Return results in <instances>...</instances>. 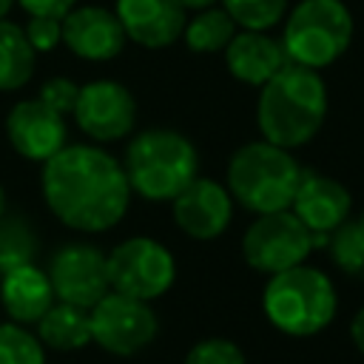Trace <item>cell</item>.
Returning a JSON list of instances; mask_svg holds the SVG:
<instances>
[{"instance_id": "cell-27", "label": "cell", "mask_w": 364, "mask_h": 364, "mask_svg": "<svg viewBox=\"0 0 364 364\" xmlns=\"http://www.w3.org/2000/svg\"><path fill=\"white\" fill-rule=\"evenodd\" d=\"M23 31H26V37H28V43H31V48L37 54H48L57 46H63V23H60V17H43V14L28 17Z\"/></svg>"}, {"instance_id": "cell-10", "label": "cell", "mask_w": 364, "mask_h": 364, "mask_svg": "<svg viewBox=\"0 0 364 364\" xmlns=\"http://www.w3.org/2000/svg\"><path fill=\"white\" fill-rule=\"evenodd\" d=\"M71 119L88 139L100 145L119 142L136 128V100L122 82L100 77L80 85Z\"/></svg>"}, {"instance_id": "cell-16", "label": "cell", "mask_w": 364, "mask_h": 364, "mask_svg": "<svg viewBox=\"0 0 364 364\" xmlns=\"http://www.w3.org/2000/svg\"><path fill=\"white\" fill-rule=\"evenodd\" d=\"M125 37L142 48H168L182 37L188 9L182 0H114Z\"/></svg>"}, {"instance_id": "cell-26", "label": "cell", "mask_w": 364, "mask_h": 364, "mask_svg": "<svg viewBox=\"0 0 364 364\" xmlns=\"http://www.w3.org/2000/svg\"><path fill=\"white\" fill-rule=\"evenodd\" d=\"M182 364H247V358L236 341L222 336H208L185 353Z\"/></svg>"}, {"instance_id": "cell-13", "label": "cell", "mask_w": 364, "mask_h": 364, "mask_svg": "<svg viewBox=\"0 0 364 364\" xmlns=\"http://www.w3.org/2000/svg\"><path fill=\"white\" fill-rule=\"evenodd\" d=\"M68 117L48 108L40 97H28L11 105L6 114V136L11 148L28 162H46L68 145Z\"/></svg>"}, {"instance_id": "cell-5", "label": "cell", "mask_w": 364, "mask_h": 364, "mask_svg": "<svg viewBox=\"0 0 364 364\" xmlns=\"http://www.w3.org/2000/svg\"><path fill=\"white\" fill-rule=\"evenodd\" d=\"M301 176V165L293 151L273 145L267 139H253L239 145L228 159L225 188L233 202L250 213L287 210Z\"/></svg>"}, {"instance_id": "cell-19", "label": "cell", "mask_w": 364, "mask_h": 364, "mask_svg": "<svg viewBox=\"0 0 364 364\" xmlns=\"http://www.w3.org/2000/svg\"><path fill=\"white\" fill-rule=\"evenodd\" d=\"M37 338L43 341L46 350H57V353H74L91 344V321H88V310L68 304V301H54L46 316L34 324Z\"/></svg>"}, {"instance_id": "cell-18", "label": "cell", "mask_w": 364, "mask_h": 364, "mask_svg": "<svg viewBox=\"0 0 364 364\" xmlns=\"http://www.w3.org/2000/svg\"><path fill=\"white\" fill-rule=\"evenodd\" d=\"M54 301H57V296H54L51 279L34 262L20 264L0 276V304L9 316V321L34 327Z\"/></svg>"}, {"instance_id": "cell-2", "label": "cell", "mask_w": 364, "mask_h": 364, "mask_svg": "<svg viewBox=\"0 0 364 364\" xmlns=\"http://www.w3.org/2000/svg\"><path fill=\"white\" fill-rule=\"evenodd\" d=\"M327 85L318 71L287 63L262 88L256 100V128L262 139L287 151L307 145L324 125Z\"/></svg>"}, {"instance_id": "cell-1", "label": "cell", "mask_w": 364, "mask_h": 364, "mask_svg": "<svg viewBox=\"0 0 364 364\" xmlns=\"http://www.w3.org/2000/svg\"><path fill=\"white\" fill-rule=\"evenodd\" d=\"M40 191L60 225L88 236L117 228L134 196L122 162L91 142L65 145L46 159Z\"/></svg>"}, {"instance_id": "cell-14", "label": "cell", "mask_w": 364, "mask_h": 364, "mask_svg": "<svg viewBox=\"0 0 364 364\" xmlns=\"http://www.w3.org/2000/svg\"><path fill=\"white\" fill-rule=\"evenodd\" d=\"M63 46L85 63H108L125 48V28L114 9L85 3L74 6L63 20Z\"/></svg>"}, {"instance_id": "cell-6", "label": "cell", "mask_w": 364, "mask_h": 364, "mask_svg": "<svg viewBox=\"0 0 364 364\" xmlns=\"http://www.w3.org/2000/svg\"><path fill=\"white\" fill-rule=\"evenodd\" d=\"M353 14L344 0H299L284 14L282 46L290 63L321 71L353 43Z\"/></svg>"}, {"instance_id": "cell-21", "label": "cell", "mask_w": 364, "mask_h": 364, "mask_svg": "<svg viewBox=\"0 0 364 364\" xmlns=\"http://www.w3.org/2000/svg\"><path fill=\"white\" fill-rule=\"evenodd\" d=\"M233 34H236V23H233L230 14L216 3V6L202 9V11H196L193 17H188L179 40H182L193 54H216V51H225V46L230 43Z\"/></svg>"}, {"instance_id": "cell-25", "label": "cell", "mask_w": 364, "mask_h": 364, "mask_svg": "<svg viewBox=\"0 0 364 364\" xmlns=\"http://www.w3.org/2000/svg\"><path fill=\"white\" fill-rule=\"evenodd\" d=\"M0 364H46V347L31 327L0 321Z\"/></svg>"}, {"instance_id": "cell-29", "label": "cell", "mask_w": 364, "mask_h": 364, "mask_svg": "<svg viewBox=\"0 0 364 364\" xmlns=\"http://www.w3.org/2000/svg\"><path fill=\"white\" fill-rule=\"evenodd\" d=\"M17 6L28 14V17H37V14H43V17H65L74 6H77V0H17Z\"/></svg>"}, {"instance_id": "cell-24", "label": "cell", "mask_w": 364, "mask_h": 364, "mask_svg": "<svg viewBox=\"0 0 364 364\" xmlns=\"http://www.w3.org/2000/svg\"><path fill=\"white\" fill-rule=\"evenodd\" d=\"M219 6L230 14L236 28L270 31L284 20L290 0H219Z\"/></svg>"}, {"instance_id": "cell-30", "label": "cell", "mask_w": 364, "mask_h": 364, "mask_svg": "<svg viewBox=\"0 0 364 364\" xmlns=\"http://www.w3.org/2000/svg\"><path fill=\"white\" fill-rule=\"evenodd\" d=\"M350 338H353L355 350L364 355V304L358 307V313H355L353 321H350Z\"/></svg>"}, {"instance_id": "cell-20", "label": "cell", "mask_w": 364, "mask_h": 364, "mask_svg": "<svg viewBox=\"0 0 364 364\" xmlns=\"http://www.w3.org/2000/svg\"><path fill=\"white\" fill-rule=\"evenodd\" d=\"M37 71V51L31 48L23 26L9 17L0 20V91H20Z\"/></svg>"}, {"instance_id": "cell-4", "label": "cell", "mask_w": 364, "mask_h": 364, "mask_svg": "<svg viewBox=\"0 0 364 364\" xmlns=\"http://www.w3.org/2000/svg\"><path fill=\"white\" fill-rule=\"evenodd\" d=\"M262 313L282 336H318L338 313V293L333 279L313 264H296L273 273L262 290Z\"/></svg>"}, {"instance_id": "cell-11", "label": "cell", "mask_w": 364, "mask_h": 364, "mask_svg": "<svg viewBox=\"0 0 364 364\" xmlns=\"http://www.w3.org/2000/svg\"><path fill=\"white\" fill-rule=\"evenodd\" d=\"M57 301H68L77 307L97 304L111 287H108V270H105V253L91 242H65L51 253V262L46 267Z\"/></svg>"}, {"instance_id": "cell-32", "label": "cell", "mask_w": 364, "mask_h": 364, "mask_svg": "<svg viewBox=\"0 0 364 364\" xmlns=\"http://www.w3.org/2000/svg\"><path fill=\"white\" fill-rule=\"evenodd\" d=\"M11 6H17V0H0V20H6V17H9Z\"/></svg>"}, {"instance_id": "cell-3", "label": "cell", "mask_w": 364, "mask_h": 364, "mask_svg": "<svg viewBox=\"0 0 364 364\" xmlns=\"http://www.w3.org/2000/svg\"><path fill=\"white\" fill-rule=\"evenodd\" d=\"M122 168L131 193L145 202H171L199 176V151L182 131L145 128L131 136Z\"/></svg>"}, {"instance_id": "cell-7", "label": "cell", "mask_w": 364, "mask_h": 364, "mask_svg": "<svg viewBox=\"0 0 364 364\" xmlns=\"http://www.w3.org/2000/svg\"><path fill=\"white\" fill-rule=\"evenodd\" d=\"M108 287L114 293L154 301L176 282V259L168 245L154 236H131L105 253Z\"/></svg>"}, {"instance_id": "cell-33", "label": "cell", "mask_w": 364, "mask_h": 364, "mask_svg": "<svg viewBox=\"0 0 364 364\" xmlns=\"http://www.w3.org/2000/svg\"><path fill=\"white\" fill-rule=\"evenodd\" d=\"M6 210H9V199H6V188L0 185V216H3Z\"/></svg>"}, {"instance_id": "cell-15", "label": "cell", "mask_w": 364, "mask_h": 364, "mask_svg": "<svg viewBox=\"0 0 364 364\" xmlns=\"http://www.w3.org/2000/svg\"><path fill=\"white\" fill-rule=\"evenodd\" d=\"M290 210L299 216V222L313 233L327 239L341 222L350 219L353 210V193L333 176L301 168Z\"/></svg>"}, {"instance_id": "cell-34", "label": "cell", "mask_w": 364, "mask_h": 364, "mask_svg": "<svg viewBox=\"0 0 364 364\" xmlns=\"http://www.w3.org/2000/svg\"><path fill=\"white\" fill-rule=\"evenodd\" d=\"M358 225H361V228H364V213H361V216H358Z\"/></svg>"}, {"instance_id": "cell-22", "label": "cell", "mask_w": 364, "mask_h": 364, "mask_svg": "<svg viewBox=\"0 0 364 364\" xmlns=\"http://www.w3.org/2000/svg\"><path fill=\"white\" fill-rule=\"evenodd\" d=\"M37 230L31 228V222L26 216L17 213H3L0 216V276L34 262L37 256Z\"/></svg>"}, {"instance_id": "cell-12", "label": "cell", "mask_w": 364, "mask_h": 364, "mask_svg": "<svg viewBox=\"0 0 364 364\" xmlns=\"http://www.w3.org/2000/svg\"><path fill=\"white\" fill-rule=\"evenodd\" d=\"M233 196L230 191L208 176H196L188 188H182L171 199V213L176 228L193 242L219 239L233 219Z\"/></svg>"}, {"instance_id": "cell-17", "label": "cell", "mask_w": 364, "mask_h": 364, "mask_svg": "<svg viewBox=\"0 0 364 364\" xmlns=\"http://www.w3.org/2000/svg\"><path fill=\"white\" fill-rule=\"evenodd\" d=\"M287 54L279 37L267 31H250V28H236L230 43L225 46V65L230 77L242 85L262 88L282 65H287Z\"/></svg>"}, {"instance_id": "cell-8", "label": "cell", "mask_w": 364, "mask_h": 364, "mask_svg": "<svg viewBox=\"0 0 364 364\" xmlns=\"http://www.w3.org/2000/svg\"><path fill=\"white\" fill-rule=\"evenodd\" d=\"M91 344L114 358H134L159 336V316L151 301H139L108 290L97 304L88 307Z\"/></svg>"}, {"instance_id": "cell-23", "label": "cell", "mask_w": 364, "mask_h": 364, "mask_svg": "<svg viewBox=\"0 0 364 364\" xmlns=\"http://www.w3.org/2000/svg\"><path fill=\"white\" fill-rule=\"evenodd\" d=\"M327 250L341 273L364 282V228L358 225V219L341 222L327 236Z\"/></svg>"}, {"instance_id": "cell-9", "label": "cell", "mask_w": 364, "mask_h": 364, "mask_svg": "<svg viewBox=\"0 0 364 364\" xmlns=\"http://www.w3.org/2000/svg\"><path fill=\"white\" fill-rule=\"evenodd\" d=\"M313 247L316 236L299 222V216L290 208L259 213L242 236V256L247 267L264 276L301 264L313 253Z\"/></svg>"}, {"instance_id": "cell-31", "label": "cell", "mask_w": 364, "mask_h": 364, "mask_svg": "<svg viewBox=\"0 0 364 364\" xmlns=\"http://www.w3.org/2000/svg\"><path fill=\"white\" fill-rule=\"evenodd\" d=\"M219 0H182V6L188 9V11H202V9H210V6H216Z\"/></svg>"}, {"instance_id": "cell-28", "label": "cell", "mask_w": 364, "mask_h": 364, "mask_svg": "<svg viewBox=\"0 0 364 364\" xmlns=\"http://www.w3.org/2000/svg\"><path fill=\"white\" fill-rule=\"evenodd\" d=\"M77 94H80V85H77L71 77H48V80L40 85V91H37V97H40L48 108L60 111L63 117H71L74 102H77Z\"/></svg>"}]
</instances>
